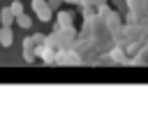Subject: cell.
Wrapping results in <instances>:
<instances>
[{
    "instance_id": "obj_13",
    "label": "cell",
    "mask_w": 148,
    "mask_h": 139,
    "mask_svg": "<svg viewBox=\"0 0 148 139\" xmlns=\"http://www.w3.org/2000/svg\"><path fill=\"white\" fill-rule=\"evenodd\" d=\"M83 7H95V0H81Z\"/></svg>"
},
{
    "instance_id": "obj_16",
    "label": "cell",
    "mask_w": 148,
    "mask_h": 139,
    "mask_svg": "<svg viewBox=\"0 0 148 139\" xmlns=\"http://www.w3.org/2000/svg\"><path fill=\"white\" fill-rule=\"evenodd\" d=\"M0 30H2V25H0Z\"/></svg>"
},
{
    "instance_id": "obj_7",
    "label": "cell",
    "mask_w": 148,
    "mask_h": 139,
    "mask_svg": "<svg viewBox=\"0 0 148 139\" xmlns=\"http://www.w3.org/2000/svg\"><path fill=\"white\" fill-rule=\"evenodd\" d=\"M72 21H74L72 12H58V25L60 28H72Z\"/></svg>"
},
{
    "instance_id": "obj_11",
    "label": "cell",
    "mask_w": 148,
    "mask_h": 139,
    "mask_svg": "<svg viewBox=\"0 0 148 139\" xmlns=\"http://www.w3.org/2000/svg\"><path fill=\"white\" fill-rule=\"evenodd\" d=\"M32 39H35V42H37V46H39V44H44V42H46V37H44V35H42V32H37V35H32Z\"/></svg>"
},
{
    "instance_id": "obj_2",
    "label": "cell",
    "mask_w": 148,
    "mask_h": 139,
    "mask_svg": "<svg viewBox=\"0 0 148 139\" xmlns=\"http://www.w3.org/2000/svg\"><path fill=\"white\" fill-rule=\"evenodd\" d=\"M35 46H37V42L32 37H25L23 39V58H25V63H32L35 60Z\"/></svg>"
},
{
    "instance_id": "obj_3",
    "label": "cell",
    "mask_w": 148,
    "mask_h": 139,
    "mask_svg": "<svg viewBox=\"0 0 148 139\" xmlns=\"http://www.w3.org/2000/svg\"><path fill=\"white\" fill-rule=\"evenodd\" d=\"M56 63H58V65H79L81 58H79L74 51H62V53L56 58Z\"/></svg>"
},
{
    "instance_id": "obj_14",
    "label": "cell",
    "mask_w": 148,
    "mask_h": 139,
    "mask_svg": "<svg viewBox=\"0 0 148 139\" xmlns=\"http://www.w3.org/2000/svg\"><path fill=\"white\" fill-rule=\"evenodd\" d=\"M102 5H106V0H95V7H102Z\"/></svg>"
},
{
    "instance_id": "obj_8",
    "label": "cell",
    "mask_w": 148,
    "mask_h": 139,
    "mask_svg": "<svg viewBox=\"0 0 148 139\" xmlns=\"http://www.w3.org/2000/svg\"><path fill=\"white\" fill-rule=\"evenodd\" d=\"M16 23H18V28H23V30H28V28L32 25V19H30L28 14H18V16H16Z\"/></svg>"
},
{
    "instance_id": "obj_4",
    "label": "cell",
    "mask_w": 148,
    "mask_h": 139,
    "mask_svg": "<svg viewBox=\"0 0 148 139\" xmlns=\"http://www.w3.org/2000/svg\"><path fill=\"white\" fill-rule=\"evenodd\" d=\"M35 53H39V58H42L44 63H56V58H58L51 44H46V46H42V44H39V49H37Z\"/></svg>"
},
{
    "instance_id": "obj_9",
    "label": "cell",
    "mask_w": 148,
    "mask_h": 139,
    "mask_svg": "<svg viewBox=\"0 0 148 139\" xmlns=\"http://www.w3.org/2000/svg\"><path fill=\"white\" fill-rule=\"evenodd\" d=\"M9 7H12V12H14L16 16H18V14H23V5H21V0H14Z\"/></svg>"
},
{
    "instance_id": "obj_1",
    "label": "cell",
    "mask_w": 148,
    "mask_h": 139,
    "mask_svg": "<svg viewBox=\"0 0 148 139\" xmlns=\"http://www.w3.org/2000/svg\"><path fill=\"white\" fill-rule=\"evenodd\" d=\"M32 12L37 14V19L39 21H51V16H53V9L49 7V0H32Z\"/></svg>"
},
{
    "instance_id": "obj_5",
    "label": "cell",
    "mask_w": 148,
    "mask_h": 139,
    "mask_svg": "<svg viewBox=\"0 0 148 139\" xmlns=\"http://www.w3.org/2000/svg\"><path fill=\"white\" fill-rule=\"evenodd\" d=\"M12 42H14V32H12V25H2V30H0V46L9 49V46H12Z\"/></svg>"
},
{
    "instance_id": "obj_15",
    "label": "cell",
    "mask_w": 148,
    "mask_h": 139,
    "mask_svg": "<svg viewBox=\"0 0 148 139\" xmlns=\"http://www.w3.org/2000/svg\"><path fill=\"white\" fill-rule=\"evenodd\" d=\"M62 2H72V5H76V2H79V5H81V0H62Z\"/></svg>"
},
{
    "instance_id": "obj_12",
    "label": "cell",
    "mask_w": 148,
    "mask_h": 139,
    "mask_svg": "<svg viewBox=\"0 0 148 139\" xmlns=\"http://www.w3.org/2000/svg\"><path fill=\"white\" fill-rule=\"evenodd\" d=\"M60 2H62V0H49V7H51V9H58Z\"/></svg>"
},
{
    "instance_id": "obj_6",
    "label": "cell",
    "mask_w": 148,
    "mask_h": 139,
    "mask_svg": "<svg viewBox=\"0 0 148 139\" xmlns=\"http://www.w3.org/2000/svg\"><path fill=\"white\" fill-rule=\"evenodd\" d=\"M14 21H16V14L12 12V7L0 9V25H12Z\"/></svg>"
},
{
    "instance_id": "obj_10",
    "label": "cell",
    "mask_w": 148,
    "mask_h": 139,
    "mask_svg": "<svg viewBox=\"0 0 148 139\" xmlns=\"http://www.w3.org/2000/svg\"><path fill=\"white\" fill-rule=\"evenodd\" d=\"M111 53H113V60H120V63L125 60V56H123V49H113Z\"/></svg>"
}]
</instances>
